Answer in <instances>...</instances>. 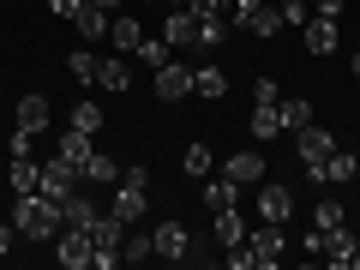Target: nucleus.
Here are the masks:
<instances>
[{
  "instance_id": "cd10ccee",
  "label": "nucleus",
  "mask_w": 360,
  "mask_h": 270,
  "mask_svg": "<svg viewBox=\"0 0 360 270\" xmlns=\"http://www.w3.org/2000/svg\"><path fill=\"white\" fill-rule=\"evenodd\" d=\"M96 60H103V54H90V42H84V49H78L72 60H66V72H72L78 84H96Z\"/></svg>"
},
{
  "instance_id": "ddd939ff",
  "label": "nucleus",
  "mask_w": 360,
  "mask_h": 270,
  "mask_svg": "<svg viewBox=\"0 0 360 270\" xmlns=\"http://www.w3.org/2000/svg\"><path fill=\"white\" fill-rule=\"evenodd\" d=\"M54 156H66V162H72L78 174H84V168H90V156H96V144H90V132L66 127V132H60V144H54Z\"/></svg>"
},
{
  "instance_id": "412c9836",
  "label": "nucleus",
  "mask_w": 360,
  "mask_h": 270,
  "mask_svg": "<svg viewBox=\"0 0 360 270\" xmlns=\"http://www.w3.org/2000/svg\"><path fill=\"white\" fill-rule=\"evenodd\" d=\"M222 90H229V78H222V66H198V72H193V96H205V103H217Z\"/></svg>"
},
{
  "instance_id": "58836bf2",
  "label": "nucleus",
  "mask_w": 360,
  "mask_h": 270,
  "mask_svg": "<svg viewBox=\"0 0 360 270\" xmlns=\"http://www.w3.org/2000/svg\"><path fill=\"white\" fill-rule=\"evenodd\" d=\"M78 6H84V0H49V13H54V18H66V25H72Z\"/></svg>"
},
{
  "instance_id": "f8f14e48",
  "label": "nucleus",
  "mask_w": 360,
  "mask_h": 270,
  "mask_svg": "<svg viewBox=\"0 0 360 270\" xmlns=\"http://www.w3.org/2000/svg\"><path fill=\"white\" fill-rule=\"evenodd\" d=\"M288 210H295V193H288L283 180H258V217L264 222H288Z\"/></svg>"
},
{
  "instance_id": "72a5a7b5",
  "label": "nucleus",
  "mask_w": 360,
  "mask_h": 270,
  "mask_svg": "<svg viewBox=\"0 0 360 270\" xmlns=\"http://www.w3.org/2000/svg\"><path fill=\"white\" fill-rule=\"evenodd\" d=\"M276 13H283V25H307V18H312V0H283Z\"/></svg>"
},
{
  "instance_id": "a18cd8bd",
  "label": "nucleus",
  "mask_w": 360,
  "mask_h": 270,
  "mask_svg": "<svg viewBox=\"0 0 360 270\" xmlns=\"http://www.w3.org/2000/svg\"><path fill=\"white\" fill-rule=\"evenodd\" d=\"M354 270H360V246H354Z\"/></svg>"
},
{
  "instance_id": "7ed1b4c3",
  "label": "nucleus",
  "mask_w": 360,
  "mask_h": 270,
  "mask_svg": "<svg viewBox=\"0 0 360 270\" xmlns=\"http://www.w3.org/2000/svg\"><path fill=\"white\" fill-rule=\"evenodd\" d=\"M354 229H348V222H342V229H319V258H324V264H330V270H348V264H354Z\"/></svg>"
},
{
  "instance_id": "a19ab883",
  "label": "nucleus",
  "mask_w": 360,
  "mask_h": 270,
  "mask_svg": "<svg viewBox=\"0 0 360 270\" xmlns=\"http://www.w3.org/2000/svg\"><path fill=\"white\" fill-rule=\"evenodd\" d=\"M120 180H132V186H150V168H144V162H132V168H120Z\"/></svg>"
},
{
  "instance_id": "b1692460",
  "label": "nucleus",
  "mask_w": 360,
  "mask_h": 270,
  "mask_svg": "<svg viewBox=\"0 0 360 270\" xmlns=\"http://www.w3.org/2000/svg\"><path fill=\"white\" fill-rule=\"evenodd\" d=\"M217 240H222V246H240V240H246V222H240V210H234V205L217 210Z\"/></svg>"
},
{
  "instance_id": "0eeeda50",
  "label": "nucleus",
  "mask_w": 360,
  "mask_h": 270,
  "mask_svg": "<svg viewBox=\"0 0 360 270\" xmlns=\"http://www.w3.org/2000/svg\"><path fill=\"white\" fill-rule=\"evenodd\" d=\"M156 258H174V264H193V234H186V229H180V222H156Z\"/></svg>"
},
{
  "instance_id": "f03ea898",
  "label": "nucleus",
  "mask_w": 360,
  "mask_h": 270,
  "mask_svg": "<svg viewBox=\"0 0 360 270\" xmlns=\"http://www.w3.org/2000/svg\"><path fill=\"white\" fill-rule=\"evenodd\" d=\"M168 49H205V18L186 13V6H168V25H162Z\"/></svg>"
},
{
  "instance_id": "423d86ee",
  "label": "nucleus",
  "mask_w": 360,
  "mask_h": 270,
  "mask_svg": "<svg viewBox=\"0 0 360 270\" xmlns=\"http://www.w3.org/2000/svg\"><path fill=\"white\" fill-rule=\"evenodd\" d=\"M54 258H60L66 270H90L96 246H90V234H84V229H60V234H54Z\"/></svg>"
},
{
  "instance_id": "2f4dec72",
  "label": "nucleus",
  "mask_w": 360,
  "mask_h": 270,
  "mask_svg": "<svg viewBox=\"0 0 360 270\" xmlns=\"http://www.w3.org/2000/svg\"><path fill=\"white\" fill-rule=\"evenodd\" d=\"M132 54H139V60H144V66H150V72H156V66H162V60H168V54H174V49H168L162 37H144V42H139V49H132Z\"/></svg>"
},
{
  "instance_id": "dca6fc26",
  "label": "nucleus",
  "mask_w": 360,
  "mask_h": 270,
  "mask_svg": "<svg viewBox=\"0 0 360 270\" xmlns=\"http://www.w3.org/2000/svg\"><path fill=\"white\" fill-rule=\"evenodd\" d=\"M72 25H78V37H84V42H103L115 18H108L103 6H96V0H84V6H78V13H72Z\"/></svg>"
},
{
  "instance_id": "bb28decb",
  "label": "nucleus",
  "mask_w": 360,
  "mask_h": 270,
  "mask_svg": "<svg viewBox=\"0 0 360 270\" xmlns=\"http://www.w3.org/2000/svg\"><path fill=\"white\" fill-rule=\"evenodd\" d=\"M144 258H156V234H132V240H120V264H144Z\"/></svg>"
},
{
  "instance_id": "6ab92c4d",
  "label": "nucleus",
  "mask_w": 360,
  "mask_h": 270,
  "mask_svg": "<svg viewBox=\"0 0 360 270\" xmlns=\"http://www.w3.org/2000/svg\"><path fill=\"white\" fill-rule=\"evenodd\" d=\"M6 180H13V193H37V186H42V162H37V156H13Z\"/></svg>"
},
{
  "instance_id": "7c9ffc66",
  "label": "nucleus",
  "mask_w": 360,
  "mask_h": 270,
  "mask_svg": "<svg viewBox=\"0 0 360 270\" xmlns=\"http://www.w3.org/2000/svg\"><path fill=\"white\" fill-rule=\"evenodd\" d=\"M72 127H78V132H90V139H96V132H103V108H96V103H90V96H84V103L72 108Z\"/></svg>"
},
{
  "instance_id": "f257e3e1",
  "label": "nucleus",
  "mask_w": 360,
  "mask_h": 270,
  "mask_svg": "<svg viewBox=\"0 0 360 270\" xmlns=\"http://www.w3.org/2000/svg\"><path fill=\"white\" fill-rule=\"evenodd\" d=\"M13 229L25 234V240H54V234H60V205H54L49 193H18Z\"/></svg>"
},
{
  "instance_id": "5701e85b",
  "label": "nucleus",
  "mask_w": 360,
  "mask_h": 270,
  "mask_svg": "<svg viewBox=\"0 0 360 270\" xmlns=\"http://www.w3.org/2000/svg\"><path fill=\"white\" fill-rule=\"evenodd\" d=\"M354 174H360V162H354L348 150H330V156H324V180H330V186H348Z\"/></svg>"
},
{
  "instance_id": "2eb2a0df",
  "label": "nucleus",
  "mask_w": 360,
  "mask_h": 270,
  "mask_svg": "<svg viewBox=\"0 0 360 270\" xmlns=\"http://www.w3.org/2000/svg\"><path fill=\"white\" fill-rule=\"evenodd\" d=\"M300 30H307V49H312V54H336V42H342L336 18H319V13H312V18H307Z\"/></svg>"
},
{
  "instance_id": "49530a36",
  "label": "nucleus",
  "mask_w": 360,
  "mask_h": 270,
  "mask_svg": "<svg viewBox=\"0 0 360 270\" xmlns=\"http://www.w3.org/2000/svg\"><path fill=\"white\" fill-rule=\"evenodd\" d=\"M354 78H360V54H354Z\"/></svg>"
},
{
  "instance_id": "9d476101",
  "label": "nucleus",
  "mask_w": 360,
  "mask_h": 270,
  "mask_svg": "<svg viewBox=\"0 0 360 270\" xmlns=\"http://www.w3.org/2000/svg\"><path fill=\"white\" fill-rule=\"evenodd\" d=\"M246 246L258 252V270H276V258L288 252V240H283V222H264V229H252V234H246Z\"/></svg>"
},
{
  "instance_id": "c03bdc74",
  "label": "nucleus",
  "mask_w": 360,
  "mask_h": 270,
  "mask_svg": "<svg viewBox=\"0 0 360 270\" xmlns=\"http://www.w3.org/2000/svg\"><path fill=\"white\" fill-rule=\"evenodd\" d=\"M144 6H180V0H144Z\"/></svg>"
},
{
  "instance_id": "4468645a",
  "label": "nucleus",
  "mask_w": 360,
  "mask_h": 270,
  "mask_svg": "<svg viewBox=\"0 0 360 270\" xmlns=\"http://www.w3.org/2000/svg\"><path fill=\"white\" fill-rule=\"evenodd\" d=\"M222 174H229L234 186H258V180H264V156L258 150H229V168H222Z\"/></svg>"
},
{
  "instance_id": "4c0bfd02",
  "label": "nucleus",
  "mask_w": 360,
  "mask_h": 270,
  "mask_svg": "<svg viewBox=\"0 0 360 270\" xmlns=\"http://www.w3.org/2000/svg\"><path fill=\"white\" fill-rule=\"evenodd\" d=\"M312 13H319V18H342L348 0H312Z\"/></svg>"
},
{
  "instance_id": "aec40b11",
  "label": "nucleus",
  "mask_w": 360,
  "mask_h": 270,
  "mask_svg": "<svg viewBox=\"0 0 360 270\" xmlns=\"http://www.w3.org/2000/svg\"><path fill=\"white\" fill-rule=\"evenodd\" d=\"M49 96H25V103H18V127L25 132H49Z\"/></svg>"
},
{
  "instance_id": "ea45409f",
  "label": "nucleus",
  "mask_w": 360,
  "mask_h": 270,
  "mask_svg": "<svg viewBox=\"0 0 360 270\" xmlns=\"http://www.w3.org/2000/svg\"><path fill=\"white\" fill-rule=\"evenodd\" d=\"M252 103H276V78H258V84H252Z\"/></svg>"
},
{
  "instance_id": "79ce46f5",
  "label": "nucleus",
  "mask_w": 360,
  "mask_h": 270,
  "mask_svg": "<svg viewBox=\"0 0 360 270\" xmlns=\"http://www.w3.org/2000/svg\"><path fill=\"white\" fill-rule=\"evenodd\" d=\"M13 234H18V229H13V217H6V222H0V258L13 252Z\"/></svg>"
},
{
  "instance_id": "9b49d317",
  "label": "nucleus",
  "mask_w": 360,
  "mask_h": 270,
  "mask_svg": "<svg viewBox=\"0 0 360 270\" xmlns=\"http://www.w3.org/2000/svg\"><path fill=\"white\" fill-rule=\"evenodd\" d=\"M156 96H162V103H180V96H193V66L162 60V66H156Z\"/></svg>"
},
{
  "instance_id": "393cba45",
  "label": "nucleus",
  "mask_w": 360,
  "mask_h": 270,
  "mask_svg": "<svg viewBox=\"0 0 360 270\" xmlns=\"http://www.w3.org/2000/svg\"><path fill=\"white\" fill-rule=\"evenodd\" d=\"M276 132H283V115H276V103H258V108H252V139L264 144V139H276Z\"/></svg>"
},
{
  "instance_id": "1a4fd4ad",
  "label": "nucleus",
  "mask_w": 360,
  "mask_h": 270,
  "mask_svg": "<svg viewBox=\"0 0 360 270\" xmlns=\"http://www.w3.org/2000/svg\"><path fill=\"white\" fill-rule=\"evenodd\" d=\"M78 180H84V174H78V168H72V162H66V156H49V162H42V186H37V193H49V198H54V205H60V198H66V193H72Z\"/></svg>"
},
{
  "instance_id": "4be33fe9",
  "label": "nucleus",
  "mask_w": 360,
  "mask_h": 270,
  "mask_svg": "<svg viewBox=\"0 0 360 270\" xmlns=\"http://www.w3.org/2000/svg\"><path fill=\"white\" fill-rule=\"evenodd\" d=\"M205 205H210V210H222V205H240V186H234L229 174H217V180L205 174Z\"/></svg>"
},
{
  "instance_id": "e433bc0d",
  "label": "nucleus",
  "mask_w": 360,
  "mask_h": 270,
  "mask_svg": "<svg viewBox=\"0 0 360 270\" xmlns=\"http://www.w3.org/2000/svg\"><path fill=\"white\" fill-rule=\"evenodd\" d=\"M30 150H37V132H25V127H18L13 139H6V156H30Z\"/></svg>"
},
{
  "instance_id": "a878e982",
  "label": "nucleus",
  "mask_w": 360,
  "mask_h": 270,
  "mask_svg": "<svg viewBox=\"0 0 360 270\" xmlns=\"http://www.w3.org/2000/svg\"><path fill=\"white\" fill-rule=\"evenodd\" d=\"M276 115H283V132H300L312 120V103L307 96H288V103H276Z\"/></svg>"
},
{
  "instance_id": "20e7f679",
  "label": "nucleus",
  "mask_w": 360,
  "mask_h": 270,
  "mask_svg": "<svg viewBox=\"0 0 360 270\" xmlns=\"http://www.w3.org/2000/svg\"><path fill=\"white\" fill-rule=\"evenodd\" d=\"M150 210V186H132V180H115V198H108V217H120L132 229V222Z\"/></svg>"
},
{
  "instance_id": "f704fd0d",
  "label": "nucleus",
  "mask_w": 360,
  "mask_h": 270,
  "mask_svg": "<svg viewBox=\"0 0 360 270\" xmlns=\"http://www.w3.org/2000/svg\"><path fill=\"white\" fill-rule=\"evenodd\" d=\"M180 6L198 13V18H222V13H229V0H180Z\"/></svg>"
},
{
  "instance_id": "6e6552de",
  "label": "nucleus",
  "mask_w": 360,
  "mask_h": 270,
  "mask_svg": "<svg viewBox=\"0 0 360 270\" xmlns=\"http://www.w3.org/2000/svg\"><path fill=\"white\" fill-rule=\"evenodd\" d=\"M96 217H103V210H96V198L84 193V186H72V193L60 198V229H96Z\"/></svg>"
},
{
  "instance_id": "39448f33",
  "label": "nucleus",
  "mask_w": 360,
  "mask_h": 270,
  "mask_svg": "<svg viewBox=\"0 0 360 270\" xmlns=\"http://www.w3.org/2000/svg\"><path fill=\"white\" fill-rule=\"evenodd\" d=\"M288 139H295V156H300V162H324V156L336 150V132H330V127H319V120H307V127L288 132Z\"/></svg>"
},
{
  "instance_id": "37998d69",
  "label": "nucleus",
  "mask_w": 360,
  "mask_h": 270,
  "mask_svg": "<svg viewBox=\"0 0 360 270\" xmlns=\"http://www.w3.org/2000/svg\"><path fill=\"white\" fill-rule=\"evenodd\" d=\"M96 6H103V13H120V6H127V0H96Z\"/></svg>"
},
{
  "instance_id": "f3484780",
  "label": "nucleus",
  "mask_w": 360,
  "mask_h": 270,
  "mask_svg": "<svg viewBox=\"0 0 360 270\" xmlns=\"http://www.w3.org/2000/svg\"><path fill=\"white\" fill-rule=\"evenodd\" d=\"M96 90H132V60L103 54V60H96Z\"/></svg>"
},
{
  "instance_id": "c756f323",
  "label": "nucleus",
  "mask_w": 360,
  "mask_h": 270,
  "mask_svg": "<svg viewBox=\"0 0 360 270\" xmlns=\"http://www.w3.org/2000/svg\"><path fill=\"white\" fill-rule=\"evenodd\" d=\"M84 180H96V186H115V180H120V162L96 150V156H90V168H84Z\"/></svg>"
},
{
  "instance_id": "a211bd4d",
  "label": "nucleus",
  "mask_w": 360,
  "mask_h": 270,
  "mask_svg": "<svg viewBox=\"0 0 360 270\" xmlns=\"http://www.w3.org/2000/svg\"><path fill=\"white\" fill-rule=\"evenodd\" d=\"M108 42H115L120 54H132V49H139V42H144V25H139V13H120L115 25H108Z\"/></svg>"
},
{
  "instance_id": "c85d7f7f",
  "label": "nucleus",
  "mask_w": 360,
  "mask_h": 270,
  "mask_svg": "<svg viewBox=\"0 0 360 270\" xmlns=\"http://www.w3.org/2000/svg\"><path fill=\"white\" fill-rule=\"evenodd\" d=\"M210 162H217V156H210V144H186V156H180V168H186L193 180H205Z\"/></svg>"
},
{
  "instance_id": "473e14b6",
  "label": "nucleus",
  "mask_w": 360,
  "mask_h": 270,
  "mask_svg": "<svg viewBox=\"0 0 360 270\" xmlns=\"http://www.w3.org/2000/svg\"><path fill=\"white\" fill-rule=\"evenodd\" d=\"M342 222H348V217H342V205H336V198H324V205L312 210V229H342Z\"/></svg>"
},
{
  "instance_id": "c9c22d12",
  "label": "nucleus",
  "mask_w": 360,
  "mask_h": 270,
  "mask_svg": "<svg viewBox=\"0 0 360 270\" xmlns=\"http://www.w3.org/2000/svg\"><path fill=\"white\" fill-rule=\"evenodd\" d=\"M229 270H258V252H252V246H229Z\"/></svg>"
}]
</instances>
